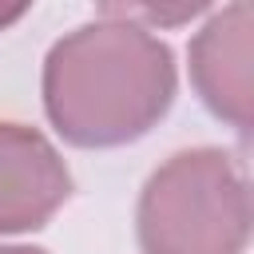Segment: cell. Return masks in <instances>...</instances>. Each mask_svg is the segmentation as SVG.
<instances>
[{
    "label": "cell",
    "instance_id": "cell-1",
    "mask_svg": "<svg viewBox=\"0 0 254 254\" xmlns=\"http://www.w3.org/2000/svg\"><path fill=\"white\" fill-rule=\"evenodd\" d=\"M175 99L171 48L107 4L52 44L44 60V111L71 147H123L143 139Z\"/></svg>",
    "mask_w": 254,
    "mask_h": 254
},
{
    "label": "cell",
    "instance_id": "cell-2",
    "mask_svg": "<svg viewBox=\"0 0 254 254\" xmlns=\"http://www.w3.org/2000/svg\"><path fill=\"white\" fill-rule=\"evenodd\" d=\"M135 234L147 254H242L250 242V190L218 147L171 155L143 187Z\"/></svg>",
    "mask_w": 254,
    "mask_h": 254
},
{
    "label": "cell",
    "instance_id": "cell-3",
    "mask_svg": "<svg viewBox=\"0 0 254 254\" xmlns=\"http://www.w3.org/2000/svg\"><path fill=\"white\" fill-rule=\"evenodd\" d=\"M250 36V4H230L214 12L190 40V83L210 115L230 123L238 135L250 131L254 115Z\"/></svg>",
    "mask_w": 254,
    "mask_h": 254
},
{
    "label": "cell",
    "instance_id": "cell-4",
    "mask_svg": "<svg viewBox=\"0 0 254 254\" xmlns=\"http://www.w3.org/2000/svg\"><path fill=\"white\" fill-rule=\"evenodd\" d=\"M71 194L60 151L24 123H0V234L40 230Z\"/></svg>",
    "mask_w": 254,
    "mask_h": 254
},
{
    "label": "cell",
    "instance_id": "cell-5",
    "mask_svg": "<svg viewBox=\"0 0 254 254\" xmlns=\"http://www.w3.org/2000/svg\"><path fill=\"white\" fill-rule=\"evenodd\" d=\"M24 12H28V4H0V32H4V28H12Z\"/></svg>",
    "mask_w": 254,
    "mask_h": 254
},
{
    "label": "cell",
    "instance_id": "cell-6",
    "mask_svg": "<svg viewBox=\"0 0 254 254\" xmlns=\"http://www.w3.org/2000/svg\"><path fill=\"white\" fill-rule=\"evenodd\" d=\"M0 254H44V250H32V246H0Z\"/></svg>",
    "mask_w": 254,
    "mask_h": 254
}]
</instances>
